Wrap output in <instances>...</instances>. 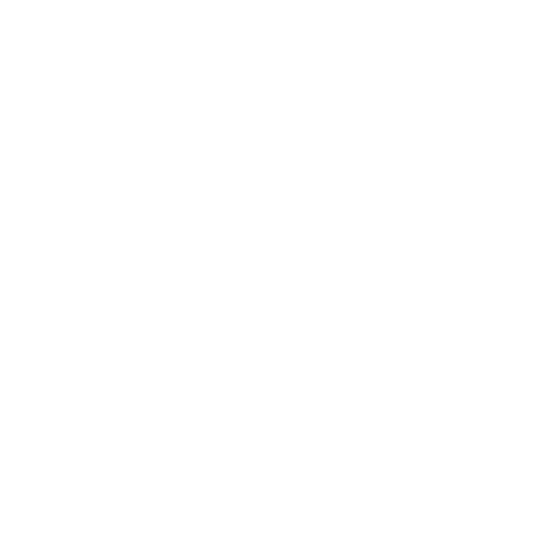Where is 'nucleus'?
<instances>
[]
</instances>
